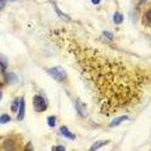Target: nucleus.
I'll use <instances>...</instances> for the list:
<instances>
[{
    "label": "nucleus",
    "instance_id": "f257e3e1",
    "mask_svg": "<svg viewBox=\"0 0 151 151\" xmlns=\"http://www.w3.org/2000/svg\"><path fill=\"white\" fill-rule=\"evenodd\" d=\"M50 76H52L54 79L58 82H63L67 78V73L63 68L60 67H53L48 71Z\"/></svg>",
    "mask_w": 151,
    "mask_h": 151
},
{
    "label": "nucleus",
    "instance_id": "f03ea898",
    "mask_svg": "<svg viewBox=\"0 0 151 151\" xmlns=\"http://www.w3.org/2000/svg\"><path fill=\"white\" fill-rule=\"evenodd\" d=\"M33 104L34 110L38 113H42V112L45 111L47 109V105L45 100L40 95H35L33 97Z\"/></svg>",
    "mask_w": 151,
    "mask_h": 151
},
{
    "label": "nucleus",
    "instance_id": "7ed1b4c3",
    "mask_svg": "<svg viewBox=\"0 0 151 151\" xmlns=\"http://www.w3.org/2000/svg\"><path fill=\"white\" fill-rule=\"evenodd\" d=\"M76 110H77L78 113L80 114L81 116H87V110H86V107L83 106V104L81 103L79 101H77V102H76Z\"/></svg>",
    "mask_w": 151,
    "mask_h": 151
},
{
    "label": "nucleus",
    "instance_id": "20e7f679",
    "mask_svg": "<svg viewBox=\"0 0 151 151\" xmlns=\"http://www.w3.org/2000/svg\"><path fill=\"white\" fill-rule=\"evenodd\" d=\"M24 114H25V101L24 98H22L20 103V109H19V113L17 115V119L20 121L22 120L24 117Z\"/></svg>",
    "mask_w": 151,
    "mask_h": 151
},
{
    "label": "nucleus",
    "instance_id": "39448f33",
    "mask_svg": "<svg viewBox=\"0 0 151 151\" xmlns=\"http://www.w3.org/2000/svg\"><path fill=\"white\" fill-rule=\"evenodd\" d=\"M60 132H61V134H63L64 137H67V138H69V139H70V140L75 139V137H76L75 134L71 133V132L68 130V129H67V127H65V126H62V127L60 128Z\"/></svg>",
    "mask_w": 151,
    "mask_h": 151
},
{
    "label": "nucleus",
    "instance_id": "423d86ee",
    "mask_svg": "<svg viewBox=\"0 0 151 151\" xmlns=\"http://www.w3.org/2000/svg\"><path fill=\"white\" fill-rule=\"evenodd\" d=\"M128 119V116H122L118 117V118L114 119L113 121L110 123V126H113V127H115V126H117V125H120L123 121Z\"/></svg>",
    "mask_w": 151,
    "mask_h": 151
},
{
    "label": "nucleus",
    "instance_id": "0eeeda50",
    "mask_svg": "<svg viewBox=\"0 0 151 151\" xmlns=\"http://www.w3.org/2000/svg\"><path fill=\"white\" fill-rule=\"evenodd\" d=\"M107 143H108V141H97V142L94 143L92 146H91V149H90V150H97L100 149L101 147H104V145H106Z\"/></svg>",
    "mask_w": 151,
    "mask_h": 151
},
{
    "label": "nucleus",
    "instance_id": "6e6552de",
    "mask_svg": "<svg viewBox=\"0 0 151 151\" xmlns=\"http://www.w3.org/2000/svg\"><path fill=\"white\" fill-rule=\"evenodd\" d=\"M113 21L116 24H121L123 21V16H122V14H121L119 12L115 13L114 15H113Z\"/></svg>",
    "mask_w": 151,
    "mask_h": 151
},
{
    "label": "nucleus",
    "instance_id": "1a4fd4ad",
    "mask_svg": "<svg viewBox=\"0 0 151 151\" xmlns=\"http://www.w3.org/2000/svg\"><path fill=\"white\" fill-rule=\"evenodd\" d=\"M55 12H57V14H58L59 17H61V18L63 19V20H64V21H70V17H69L67 15V14H64L63 12H60V11L59 10V9H58V8H57L56 6H55Z\"/></svg>",
    "mask_w": 151,
    "mask_h": 151
},
{
    "label": "nucleus",
    "instance_id": "9d476101",
    "mask_svg": "<svg viewBox=\"0 0 151 151\" xmlns=\"http://www.w3.org/2000/svg\"><path fill=\"white\" fill-rule=\"evenodd\" d=\"M5 81V75L4 67L2 64L0 63V84H3Z\"/></svg>",
    "mask_w": 151,
    "mask_h": 151
},
{
    "label": "nucleus",
    "instance_id": "9b49d317",
    "mask_svg": "<svg viewBox=\"0 0 151 151\" xmlns=\"http://www.w3.org/2000/svg\"><path fill=\"white\" fill-rule=\"evenodd\" d=\"M11 121V118L7 114H4L2 116H0V123L1 124H6Z\"/></svg>",
    "mask_w": 151,
    "mask_h": 151
},
{
    "label": "nucleus",
    "instance_id": "f8f14e48",
    "mask_svg": "<svg viewBox=\"0 0 151 151\" xmlns=\"http://www.w3.org/2000/svg\"><path fill=\"white\" fill-rule=\"evenodd\" d=\"M19 106H20V104H19V101L17 99H15L13 101V103H12V106H11V110H12V112H17V109H18Z\"/></svg>",
    "mask_w": 151,
    "mask_h": 151
},
{
    "label": "nucleus",
    "instance_id": "ddd939ff",
    "mask_svg": "<svg viewBox=\"0 0 151 151\" xmlns=\"http://www.w3.org/2000/svg\"><path fill=\"white\" fill-rule=\"evenodd\" d=\"M56 123V119L54 116H51L48 119V124L51 127H55Z\"/></svg>",
    "mask_w": 151,
    "mask_h": 151
},
{
    "label": "nucleus",
    "instance_id": "4468645a",
    "mask_svg": "<svg viewBox=\"0 0 151 151\" xmlns=\"http://www.w3.org/2000/svg\"><path fill=\"white\" fill-rule=\"evenodd\" d=\"M145 17H146V20L149 24H151V9L148 10L145 14Z\"/></svg>",
    "mask_w": 151,
    "mask_h": 151
},
{
    "label": "nucleus",
    "instance_id": "2eb2a0df",
    "mask_svg": "<svg viewBox=\"0 0 151 151\" xmlns=\"http://www.w3.org/2000/svg\"><path fill=\"white\" fill-rule=\"evenodd\" d=\"M104 35L110 40H112L113 39V33H111L110 32H108V31H104Z\"/></svg>",
    "mask_w": 151,
    "mask_h": 151
},
{
    "label": "nucleus",
    "instance_id": "dca6fc26",
    "mask_svg": "<svg viewBox=\"0 0 151 151\" xmlns=\"http://www.w3.org/2000/svg\"><path fill=\"white\" fill-rule=\"evenodd\" d=\"M52 150L54 151H64L65 150V148L64 147L62 146H57V147H54L52 148Z\"/></svg>",
    "mask_w": 151,
    "mask_h": 151
},
{
    "label": "nucleus",
    "instance_id": "f3484780",
    "mask_svg": "<svg viewBox=\"0 0 151 151\" xmlns=\"http://www.w3.org/2000/svg\"><path fill=\"white\" fill-rule=\"evenodd\" d=\"M5 0H0V11L2 10L5 5Z\"/></svg>",
    "mask_w": 151,
    "mask_h": 151
},
{
    "label": "nucleus",
    "instance_id": "a211bd4d",
    "mask_svg": "<svg viewBox=\"0 0 151 151\" xmlns=\"http://www.w3.org/2000/svg\"><path fill=\"white\" fill-rule=\"evenodd\" d=\"M100 2H101V0H91V2L94 5H98Z\"/></svg>",
    "mask_w": 151,
    "mask_h": 151
},
{
    "label": "nucleus",
    "instance_id": "6ab92c4d",
    "mask_svg": "<svg viewBox=\"0 0 151 151\" xmlns=\"http://www.w3.org/2000/svg\"><path fill=\"white\" fill-rule=\"evenodd\" d=\"M1 98H2V94L0 93V100H1Z\"/></svg>",
    "mask_w": 151,
    "mask_h": 151
},
{
    "label": "nucleus",
    "instance_id": "aec40b11",
    "mask_svg": "<svg viewBox=\"0 0 151 151\" xmlns=\"http://www.w3.org/2000/svg\"><path fill=\"white\" fill-rule=\"evenodd\" d=\"M141 2H146L147 0H141Z\"/></svg>",
    "mask_w": 151,
    "mask_h": 151
}]
</instances>
